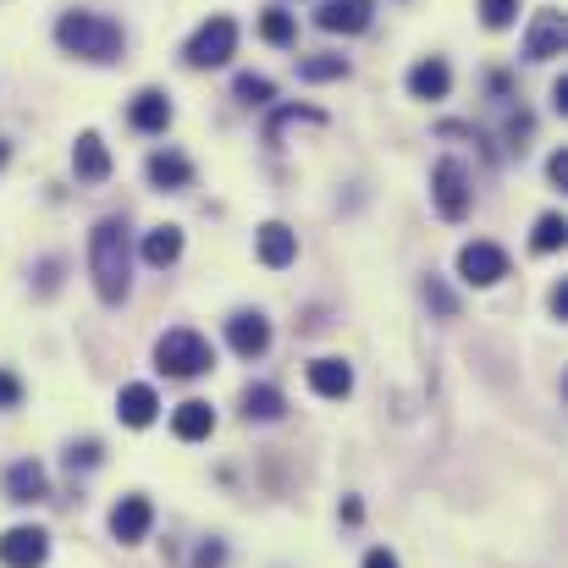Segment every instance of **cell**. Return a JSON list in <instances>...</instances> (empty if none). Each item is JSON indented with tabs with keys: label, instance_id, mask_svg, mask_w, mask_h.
Here are the masks:
<instances>
[{
	"label": "cell",
	"instance_id": "6da1fadb",
	"mask_svg": "<svg viewBox=\"0 0 568 568\" xmlns=\"http://www.w3.org/2000/svg\"><path fill=\"white\" fill-rule=\"evenodd\" d=\"M89 276H94L100 304H122L128 298V287H133V243H128V221L122 215H105L89 232Z\"/></svg>",
	"mask_w": 568,
	"mask_h": 568
},
{
	"label": "cell",
	"instance_id": "7a4b0ae2",
	"mask_svg": "<svg viewBox=\"0 0 568 568\" xmlns=\"http://www.w3.org/2000/svg\"><path fill=\"white\" fill-rule=\"evenodd\" d=\"M55 44L67 50V55H83V61H122V50H128V33H122V22H111V17H100V11H61V22H55Z\"/></svg>",
	"mask_w": 568,
	"mask_h": 568
},
{
	"label": "cell",
	"instance_id": "3957f363",
	"mask_svg": "<svg viewBox=\"0 0 568 568\" xmlns=\"http://www.w3.org/2000/svg\"><path fill=\"white\" fill-rule=\"evenodd\" d=\"M215 365V354H210V343L193 332V326H178V332H166L161 343H155V371L172 381H193L204 376Z\"/></svg>",
	"mask_w": 568,
	"mask_h": 568
},
{
	"label": "cell",
	"instance_id": "277c9868",
	"mask_svg": "<svg viewBox=\"0 0 568 568\" xmlns=\"http://www.w3.org/2000/svg\"><path fill=\"white\" fill-rule=\"evenodd\" d=\"M232 50H237V22L232 17H210V22H199V33L189 39V67H226L232 61Z\"/></svg>",
	"mask_w": 568,
	"mask_h": 568
},
{
	"label": "cell",
	"instance_id": "5b68a950",
	"mask_svg": "<svg viewBox=\"0 0 568 568\" xmlns=\"http://www.w3.org/2000/svg\"><path fill=\"white\" fill-rule=\"evenodd\" d=\"M430 199H436L442 221H464V215H469V204H475L469 172H464L458 161H436V172H430Z\"/></svg>",
	"mask_w": 568,
	"mask_h": 568
},
{
	"label": "cell",
	"instance_id": "8992f818",
	"mask_svg": "<svg viewBox=\"0 0 568 568\" xmlns=\"http://www.w3.org/2000/svg\"><path fill=\"white\" fill-rule=\"evenodd\" d=\"M458 276H464L469 287H497V282L508 276V254H503L497 243H464V248H458Z\"/></svg>",
	"mask_w": 568,
	"mask_h": 568
},
{
	"label": "cell",
	"instance_id": "52a82bcc",
	"mask_svg": "<svg viewBox=\"0 0 568 568\" xmlns=\"http://www.w3.org/2000/svg\"><path fill=\"white\" fill-rule=\"evenodd\" d=\"M564 39H568L564 11H558V6L536 11V22H530V33H525V61H552V55H564Z\"/></svg>",
	"mask_w": 568,
	"mask_h": 568
},
{
	"label": "cell",
	"instance_id": "ba28073f",
	"mask_svg": "<svg viewBox=\"0 0 568 568\" xmlns=\"http://www.w3.org/2000/svg\"><path fill=\"white\" fill-rule=\"evenodd\" d=\"M226 343H232L237 359H260V354L271 348V321H265L260 310H237V315L226 321Z\"/></svg>",
	"mask_w": 568,
	"mask_h": 568
},
{
	"label": "cell",
	"instance_id": "9c48e42d",
	"mask_svg": "<svg viewBox=\"0 0 568 568\" xmlns=\"http://www.w3.org/2000/svg\"><path fill=\"white\" fill-rule=\"evenodd\" d=\"M44 558H50V536H44V530L17 525V530L0 536V564L6 568H39Z\"/></svg>",
	"mask_w": 568,
	"mask_h": 568
},
{
	"label": "cell",
	"instance_id": "30bf717a",
	"mask_svg": "<svg viewBox=\"0 0 568 568\" xmlns=\"http://www.w3.org/2000/svg\"><path fill=\"white\" fill-rule=\"evenodd\" d=\"M150 525H155V508H150V497H122L116 508H111V536L122 541V547H133V541H144L150 536Z\"/></svg>",
	"mask_w": 568,
	"mask_h": 568
},
{
	"label": "cell",
	"instance_id": "8fae6325",
	"mask_svg": "<svg viewBox=\"0 0 568 568\" xmlns=\"http://www.w3.org/2000/svg\"><path fill=\"white\" fill-rule=\"evenodd\" d=\"M371 0H321V11H315V28H326V33H365L371 28Z\"/></svg>",
	"mask_w": 568,
	"mask_h": 568
},
{
	"label": "cell",
	"instance_id": "7c38bea8",
	"mask_svg": "<svg viewBox=\"0 0 568 568\" xmlns=\"http://www.w3.org/2000/svg\"><path fill=\"white\" fill-rule=\"evenodd\" d=\"M72 172H78V183H105V178H111V150H105L100 133H78V144H72Z\"/></svg>",
	"mask_w": 568,
	"mask_h": 568
},
{
	"label": "cell",
	"instance_id": "4fadbf2b",
	"mask_svg": "<svg viewBox=\"0 0 568 568\" xmlns=\"http://www.w3.org/2000/svg\"><path fill=\"white\" fill-rule=\"evenodd\" d=\"M254 248H260V260H265L271 271H287V265L298 260V232L282 226V221H265L260 237H254Z\"/></svg>",
	"mask_w": 568,
	"mask_h": 568
},
{
	"label": "cell",
	"instance_id": "5bb4252c",
	"mask_svg": "<svg viewBox=\"0 0 568 568\" xmlns=\"http://www.w3.org/2000/svg\"><path fill=\"white\" fill-rule=\"evenodd\" d=\"M128 122H133L139 133H166V128H172V100H166L161 89H139L133 105H128Z\"/></svg>",
	"mask_w": 568,
	"mask_h": 568
},
{
	"label": "cell",
	"instance_id": "9a60e30c",
	"mask_svg": "<svg viewBox=\"0 0 568 568\" xmlns=\"http://www.w3.org/2000/svg\"><path fill=\"white\" fill-rule=\"evenodd\" d=\"M447 89H453V72H447L442 55L414 61V72H408V94H414V100H447Z\"/></svg>",
	"mask_w": 568,
	"mask_h": 568
},
{
	"label": "cell",
	"instance_id": "2e32d148",
	"mask_svg": "<svg viewBox=\"0 0 568 568\" xmlns=\"http://www.w3.org/2000/svg\"><path fill=\"white\" fill-rule=\"evenodd\" d=\"M116 414H122V425H133V430L155 425V414H161V397H155V386H144V381L122 386V397H116Z\"/></svg>",
	"mask_w": 568,
	"mask_h": 568
},
{
	"label": "cell",
	"instance_id": "e0dca14e",
	"mask_svg": "<svg viewBox=\"0 0 568 568\" xmlns=\"http://www.w3.org/2000/svg\"><path fill=\"white\" fill-rule=\"evenodd\" d=\"M44 491H50V475H44L33 458H22V464L6 469V497H11V503L28 508V503H44Z\"/></svg>",
	"mask_w": 568,
	"mask_h": 568
},
{
	"label": "cell",
	"instance_id": "ac0fdd59",
	"mask_svg": "<svg viewBox=\"0 0 568 568\" xmlns=\"http://www.w3.org/2000/svg\"><path fill=\"white\" fill-rule=\"evenodd\" d=\"M144 178H150V189L172 193V189H189L193 183V166H189V155H178V150H155L150 166H144Z\"/></svg>",
	"mask_w": 568,
	"mask_h": 568
},
{
	"label": "cell",
	"instance_id": "d6986e66",
	"mask_svg": "<svg viewBox=\"0 0 568 568\" xmlns=\"http://www.w3.org/2000/svg\"><path fill=\"white\" fill-rule=\"evenodd\" d=\"M210 430H215V408L210 403H199V397L178 403V414H172V436L178 442H204Z\"/></svg>",
	"mask_w": 568,
	"mask_h": 568
},
{
	"label": "cell",
	"instance_id": "ffe728a7",
	"mask_svg": "<svg viewBox=\"0 0 568 568\" xmlns=\"http://www.w3.org/2000/svg\"><path fill=\"white\" fill-rule=\"evenodd\" d=\"M310 386H315L321 397H332V403H337V397H348V392H354V371H348L343 359H315V365H310Z\"/></svg>",
	"mask_w": 568,
	"mask_h": 568
},
{
	"label": "cell",
	"instance_id": "44dd1931",
	"mask_svg": "<svg viewBox=\"0 0 568 568\" xmlns=\"http://www.w3.org/2000/svg\"><path fill=\"white\" fill-rule=\"evenodd\" d=\"M144 260H150L155 271L178 265V260H183V226H155V232L144 237Z\"/></svg>",
	"mask_w": 568,
	"mask_h": 568
},
{
	"label": "cell",
	"instance_id": "7402d4cb",
	"mask_svg": "<svg viewBox=\"0 0 568 568\" xmlns=\"http://www.w3.org/2000/svg\"><path fill=\"white\" fill-rule=\"evenodd\" d=\"M287 397L276 386H243V419H282Z\"/></svg>",
	"mask_w": 568,
	"mask_h": 568
},
{
	"label": "cell",
	"instance_id": "603a6c76",
	"mask_svg": "<svg viewBox=\"0 0 568 568\" xmlns=\"http://www.w3.org/2000/svg\"><path fill=\"white\" fill-rule=\"evenodd\" d=\"M298 78L304 83H332V78H348V61L343 55H304L298 61Z\"/></svg>",
	"mask_w": 568,
	"mask_h": 568
},
{
	"label": "cell",
	"instance_id": "cb8c5ba5",
	"mask_svg": "<svg viewBox=\"0 0 568 568\" xmlns=\"http://www.w3.org/2000/svg\"><path fill=\"white\" fill-rule=\"evenodd\" d=\"M260 39H265V44H293V39H298L293 11H265V17H260Z\"/></svg>",
	"mask_w": 568,
	"mask_h": 568
},
{
	"label": "cell",
	"instance_id": "d4e9b609",
	"mask_svg": "<svg viewBox=\"0 0 568 568\" xmlns=\"http://www.w3.org/2000/svg\"><path fill=\"white\" fill-rule=\"evenodd\" d=\"M564 237H568V226H564V215L552 210V215H541V221H536V237H530V243H536V254H558V248H564Z\"/></svg>",
	"mask_w": 568,
	"mask_h": 568
},
{
	"label": "cell",
	"instance_id": "484cf974",
	"mask_svg": "<svg viewBox=\"0 0 568 568\" xmlns=\"http://www.w3.org/2000/svg\"><path fill=\"white\" fill-rule=\"evenodd\" d=\"M232 94H237L243 105H271V100H276V83H271V78H254V72H243V78L232 83Z\"/></svg>",
	"mask_w": 568,
	"mask_h": 568
},
{
	"label": "cell",
	"instance_id": "4316f807",
	"mask_svg": "<svg viewBox=\"0 0 568 568\" xmlns=\"http://www.w3.org/2000/svg\"><path fill=\"white\" fill-rule=\"evenodd\" d=\"M519 17V0H480V22L486 28H508Z\"/></svg>",
	"mask_w": 568,
	"mask_h": 568
},
{
	"label": "cell",
	"instance_id": "83f0119b",
	"mask_svg": "<svg viewBox=\"0 0 568 568\" xmlns=\"http://www.w3.org/2000/svg\"><path fill=\"white\" fill-rule=\"evenodd\" d=\"M425 304H430L436 315H458V298H453V293H447L436 276H425Z\"/></svg>",
	"mask_w": 568,
	"mask_h": 568
},
{
	"label": "cell",
	"instance_id": "f1b7e54d",
	"mask_svg": "<svg viewBox=\"0 0 568 568\" xmlns=\"http://www.w3.org/2000/svg\"><path fill=\"white\" fill-rule=\"evenodd\" d=\"M100 464V442H72L67 447V469H94Z\"/></svg>",
	"mask_w": 568,
	"mask_h": 568
},
{
	"label": "cell",
	"instance_id": "f546056e",
	"mask_svg": "<svg viewBox=\"0 0 568 568\" xmlns=\"http://www.w3.org/2000/svg\"><path fill=\"white\" fill-rule=\"evenodd\" d=\"M17 403H22V381L11 371H0V408H17Z\"/></svg>",
	"mask_w": 568,
	"mask_h": 568
},
{
	"label": "cell",
	"instance_id": "4dcf8cb0",
	"mask_svg": "<svg viewBox=\"0 0 568 568\" xmlns=\"http://www.w3.org/2000/svg\"><path fill=\"white\" fill-rule=\"evenodd\" d=\"M221 558H226V547H221V541H204V547L193 552V568H221Z\"/></svg>",
	"mask_w": 568,
	"mask_h": 568
},
{
	"label": "cell",
	"instance_id": "1f68e13d",
	"mask_svg": "<svg viewBox=\"0 0 568 568\" xmlns=\"http://www.w3.org/2000/svg\"><path fill=\"white\" fill-rule=\"evenodd\" d=\"M547 178H552L558 189H568V155H564V150H558V155L547 161Z\"/></svg>",
	"mask_w": 568,
	"mask_h": 568
},
{
	"label": "cell",
	"instance_id": "d6a6232c",
	"mask_svg": "<svg viewBox=\"0 0 568 568\" xmlns=\"http://www.w3.org/2000/svg\"><path fill=\"white\" fill-rule=\"evenodd\" d=\"M365 568H397V558H392L386 547H371V552H365Z\"/></svg>",
	"mask_w": 568,
	"mask_h": 568
},
{
	"label": "cell",
	"instance_id": "836d02e7",
	"mask_svg": "<svg viewBox=\"0 0 568 568\" xmlns=\"http://www.w3.org/2000/svg\"><path fill=\"white\" fill-rule=\"evenodd\" d=\"M552 315H558V321H568V282H558V287H552Z\"/></svg>",
	"mask_w": 568,
	"mask_h": 568
},
{
	"label": "cell",
	"instance_id": "e575fe53",
	"mask_svg": "<svg viewBox=\"0 0 568 568\" xmlns=\"http://www.w3.org/2000/svg\"><path fill=\"white\" fill-rule=\"evenodd\" d=\"M552 111H568V78L552 83Z\"/></svg>",
	"mask_w": 568,
	"mask_h": 568
},
{
	"label": "cell",
	"instance_id": "d590c367",
	"mask_svg": "<svg viewBox=\"0 0 568 568\" xmlns=\"http://www.w3.org/2000/svg\"><path fill=\"white\" fill-rule=\"evenodd\" d=\"M6 155H11V150H6V144H0V166H6Z\"/></svg>",
	"mask_w": 568,
	"mask_h": 568
}]
</instances>
